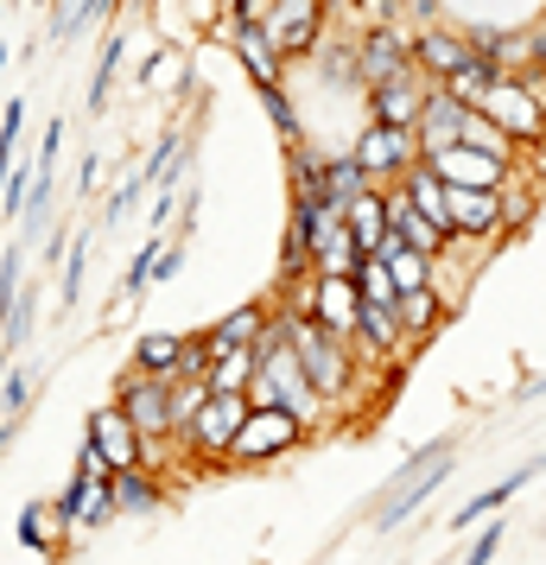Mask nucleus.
Returning a JSON list of instances; mask_svg holds the SVG:
<instances>
[{"label": "nucleus", "instance_id": "obj_10", "mask_svg": "<svg viewBox=\"0 0 546 565\" xmlns=\"http://www.w3.org/2000/svg\"><path fill=\"white\" fill-rule=\"evenodd\" d=\"M419 166L439 172L445 184H458V191H502V184L515 179L508 159L477 153V147H464V140H451V147H439V153H419Z\"/></svg>", "mask_w": 546, "mask_h": 565}, {"label": "nucleus", "instance_id": "obj_30", "mask_svg": "<svg viewBox=\"0 0 546 565\" xmlns=\"http://www.w3.org/2000/svg\"><path fill=\"white\" fill-rule=\"evenodd\" d=\"M179 350H184L179 331H147L140 343H133V369H147V375H172V369H179Z\"/></svg>", "mask_w": 546, "mask_h": 565}, {"label": "nucleus", "instance_id": "obj_24", "mask_svg": "<svg viewBox=\"0 0 546 565\" xmlns=\"http://www.w3.org/2000/svg\"><path fill=\"white\" fill-rule=\"evenodd\" d=\"M382 260H388V274H394V299L400 292H414V286H432L439 280V255H426V248H407V242H382Z\"/></svg>", "mask_w": 546, "mask_h": 565}, {"label": "nucleus", "instance_id": "obj_18", "mask_svg": "<svg viewBox=\"0 0 546 565\" xmlns=\"http://www.w3.org/2000/svg\"><path fill=\"white\" fill-rule=\"evenodd\" d=\"M343 223H350V242L363 255H382V242H388V184H368L363 198H350Z\"/></svg>", "mask_w": 546, "mask_h": 565}, {"label": "nucleus", "instance_id": "obj_39", "mask_svg": "<svg viewBox=\"0 0 546 565\" xmlns=\"http://www.w3.org/2000/svg\"><path fill=\"white\" fill-rule=\"evenodd\" d=\"M13 299H20V242H7V248H0V324H7Z\"/></svg>", "mask_w": 546, "mask_h": 565}, {"label": "nucleus", "instance_id": "obj_2", "mask_svg": "<svg viewBox=\"0 0 546 565\" xmlns=\"http://www.w3.org/2000/svg\"><path fill=\"white\" fill-rule=\"evenodd\" d=\"M248 401L255 407H287L299 426H312L318 419H331V401L318 394V382L306 375V362L292 356V343L280 337V324L267 318V331L255 337V382H248Z\"/></svg>", "mask_w": 546, "mask_h": 565}, {"label": "nucleus", "instance_id": "obj_40", "mask_svg": "<svg viewBox=\"0 0 546 565\" xmlns=\"http://www.w3.org/2000/svg\"><path fill=\"white\" fill-rule=\"evenodd\" d=\"M210 401V382H172V433Z\"/></svg>", "mask_w": 546, "mask_h": 565}, {"label": "nucleus", "instance_id": "obj_22", "mask_svg": "<svg viewBox=\"0 0 546 565\" xmlns=\"http://www.w3.org/2000/svg\"><path fill=\"white\" fill-rule=\"evenodd\" d=\"M64 540H71V521L57 514V502H26V509H20V546L57 559V553H64Z\"/></svg>", "mask_w": 546, "mask_h": 565}, {"label": "nucleus", "instance_id": "obj_42", "mask_svg": "<svg viewBox=\"0 0 546 565\" xmlns=\"http://www.w3.org/2000/svg\"><path fill=\"white\" fill-rule=\"evenodd\" d=\"M495 546H502V521H495V527H483V534H477V546H470V553H464V565H490V559H495Z\"/></svg>", "mask_w": 546, "mask_h": 565}, {"label": "nucleus", "instance_id": "obj_11", "mask_svg": "<svg viewBox=\"0 0 546 565\" xmlns=\"http://www.w3.org/2000/svg\"><path fill=\"white\" fill-rule=\"evenodd\" d=\"M115 407L133 419V433H140V438H165V433H172V375H147V369L121 375Z\"/></svg>", "mask_w": 546, "mask_h": 565}, {"label": "nucleus", "instance_id": "obj_9", "mask_svg": "<svg viewBox=\"0 0 546 565\" xmlns=\"http://www.w3.org/2000/svg\"><path fill=\"white\" fill-rule=\"evenodd\" d=\"M445 230L458 235V242H477V248L508 242L502 191H458V184H445Z\"/></svg>", "mask_w": 546, "mask_h": 565}, {"label": "nucleus", "instance_id": "obj_16", "mask_svg": "<svg viewBox=\"0 0 546 565\" xmlns=\"http://www.w3.org/2000/svg\"><path fill=\"white\" fill-rule=\"evenodd\" d=\"M394 311H400V331H407V343L419 350V343H432V337H439V324L451 318V299H445L439 280H432V286L400 292V299H394Z\"/></svg>", "mask_w": 546, "mask_h": 565}, {"label": "nucleus", "instance_id": "obj_36", "mask_svg": "<svg viewBox=\"0 0 546 565\" xmlns=\"http://www.w3.org/2000/svg\"><path fill=\"white\" fill-rule=\"evenodd\" d=\"M350 280H356V292H363V299H382V306H394V274H388V260H382V255H363Z\"/></svg>", "mask_w": 546, "mask_h": 565}, {"label": "nucleus", "instance_id": "obj_8", "mask_svg": "<svg viewBox=\"0 0 546 565\" xmlns=\"http://www.w3.org/2000/svg\"><path fill=\"white\" fill-rule=\"evenodd\" d=\"M350 159H356V166H363L375 184H394L407 166H419V134H414V128H394V121H375V115H368L363 134L350 140Z\"/></svg>", "mask_w": 546, "mask_h": 565}, {"label": "nucleus", "instance_id": "obj_29", "mask_svg": "<svg viewBox=\"0 0 546 565\" xmlns=\"http://www.w3.org/2000/svg\"><path fill=\"white\" fill-rule=\"evenodd\" d=\"M368 172L356 166L350 153H338V159H324V204H338V210H350V198H363L368 191Z\"/></svg>", "mask_w": 546, "mask_h": 565}, {"label": "nucleus", "instance_id": "obj_32", "mask_svg": "<svg viewBox=\"0 0 546 565\" xmlns=\"http://www.w3.org/2000/svg\"><path fill=\"white\" fill-rule=\"evenodd\" d=\"M32 394H39V369L32 362H7V375H0V413L7 419H26V407H32Z\"/></svg>", "mask_w": 546, "mask_h": 565}, {"label": "nucleus", "instance_id": "obj_6", "mask_svg": "<svg viewBox=\"0 0 546 565\" xmlns=\"http://www.w3.org/2000/svg\"><path fill=\"white\" fill-rule=\"evenodd\" d=\"M306 438H312V426H299L287 407H255V401H248V419H242V433H235V445H229V463L235 470H260V463L292 458Z\"/></svg>", "mask_w": 546, "mask_h": 565}, {"label": "nucleus", "instance_id": "obj_31", "mask_svg": "<svg viewBox=\"0 0 546 565\" xmlns=\"http://www.w3.org/2000/svg\"><path fill=\"white\" fill-rule=\"evenodd\" d=\"M458 140H464V147H477V153H495V159H508V166L521 159V147H515V140H508V134L495 128L490 115H477V108L464 115V134H458Z\"/></svg>", "mask_w": 546, "mask_h": 565}, {"label": "nucleus", "instance_id": "obj_28", "mask_svg": "<svg viewBox=\"0 0 546 565\" xmlns=\"http://www.w3.org/2000/svg\"><path fill=\"white\" fill-rule=\"evenodd\" d=\"M121 57H128V32L108 26V32H103V57H96V77H89V115H103V108H108V89H115Z\"/></svg>", "mask_w": 546, "mask_h": 565}, {"label": "nucleus", "instance_id": "obj_17", "mask_svg": "<svg viewBox=\"0 0 546 565\" xmlns=\"http://www.w3.org/2000/svg\"><path fill=\"white\" fill-rule=\"evenodd\" d=\"M229 45H235V57H242V71L255 77V89L287 83V57H280V45L267 39V26H229Z\"/></svg>", "mask_w": 546, "mask_h": 565}, {"label": "nucleus", "instance_id": "obj_33", "mask_svg": "<svg viewBox=\"0 0 546 565\" xmlns=\"http://www.w3.org/2000/svg\"><path fill=\"white\" fill-rule=\"evenodd\" d=\"M108 13H115V0H64L57 20H52V39H77V32H89Z\"/></svg>", "mask_w": 546, "mask_h": 565}, {"label": "nucleus", "instance_id": "obj_35", "mask_svg": "<svg viewBox=\"0 0 546 565\" xmlns=\"http://www.w3.org/2000/svg\"><path fill=\"white\" fill-rule=\"evenodd\" d=\"M83 267H89V230L71 242V255H64V267H57V299H64V306L83 299Z\"/></svg>", "mask_w": 546, "mask_h": 565}, {"label": "nucleus", "instance_id": "obj_3", "mask_svg": "<svg viewBox=\"0 0 546 565\" xmlns=\"http://www.w3.org/2000/svg\"><path fill=\"white\" fill-rule=\"evenodd\" d=\"M458 470V438L451 433H439L432 445H419L414 458L394 470L388 483H382V495L368 502V521H375V534H394V527H407L432 495L445 489V477Z\"/></svg>", "mask_w": 546, "mask_h": 565}, {"label": "nucleus", "instance_id": "obj_27", "mask_svg": "<svg viewBox=\"0 0 546 565\" xmlns=\"http://www.w3.org/2000/svg\"><path fill=\"white\" fill-rule=\"evenodd\" d=\"M204 382H210V394H248V382H255V343H242V350H216Z\"/></svg>", "mask_w": 546, "mask_h": 565}, {"label": "nucleus", "instance_id": "obj_41", "mask_svg": "<svg viewBox=\"0 0 546 565\" xmlns=\"http://www.w3.org/2000/svg\"><path fill=\"white\" fill-rule=\"evenodd\" d=\"M274 0H229V26H267Z\"/></svg>", "mask_w": 546, "mask_h": 565}, {"label": "nucleus", "instance_id": "obj_1", "mask_svg": "<svg viewBox=\"0 0 546 565\" xmlns=\"http://www.w3.org/2000/svg\"><path fill=\"white\" fill-rule=\"evenodd\" d=\"M274 324H280V337L292 343V356L306 362V375L318 382V394L331 401V413L350 407V394L368 382V375H363L368 362L356 356V343L338 337V331H324L312 311H299V306H280V311H274Z\"/></svg>", "mask_w": 546, "mask_h": 565}, {"label": "nucleus", "instance_id": "obj_46", "mask_svg": "<svg viewBox=\"0 0 546 565\" xmlns=\"http://www.w3.org/2000/svg\"><path fill=\"white\" fill-rule=\"evenodd\" d=\"M540 147H546V140H540Z\"/></svg>", "mask_w": 546, "mask_h": 565}, {"label": "nucleus", "instance_id": "obj_19", "mask_svg": "<svg viewBox=\"0 0 546 565\" xmlns=\"http://www.w3.org/2000/svg\"><path fill=\"white\" fill-rule=\"evenodd\" d=\"M464 57H470V39H464V32L439 26V20L414 32V64L426 71V77H451V71L464 64Z\"/></svg>", "mask_w": 546, "mask_h": 565}, {"label": "nucleus", "instance_id": "obj_23", "mask_svg": "<svg viewBox=\"0 0 546 565\" xmlns=\"http://www.w3.org/2000/svg\"><path fill=\"white\" fill-rule=\"evenodd\" d=\"M165 502V477L147 470V463H128L115 470V514H153Z\"/></svg>", "mask_w": 546, "mask_h": 565}, {"label": "nucleus", "instance_id": "obj_13", "mask_svg": "<svg viewBox=\"0 0 546 565\" xmlns=\"http://www.w3.org/2000/svg\"><path fill=\"white\" fill-rule=\"evenodd\" d=\"M407 71H414V39H407L400 26L382 20L375 32L356 39V77H363V96L382 89V83H394V77H407Z\"/></svg>", "mask_w": 546, "mask_h": 565}, {"label": "nucleus", "instance_id": "obj_4", "mask_svg": "<svg viewBox=\"0 0 546 565\" xmlns=\"http://www.w3.org/2000/svg\"><path fill=\"white\" fill-rule=\"evenodd\" d=\"M248 419V394H210L204 407L179 426V451L197 470H229V445Z\"/></svg>", "mask_w": 546, "mask_h": 565}, {"label": "nucleus", "instance_id": "obj_14", "mask_svg": "<svg viewBox=\"0 0 546 565\" xmlns=\"http://www.w3.org/2000/svg\"><path fill=\"white\" fill-rule=\"evenodd\" d=\"M432 89H439V77H426V71L414 64L407 77H394V83H382V89H368V115H375V121H394V128H414Z\"/></svg>", "mask_w": 546, "mask_h": 565}, {"label": "nucleus", "instance_id": "obj_21", "mask_svg": "<svg viewBox=\"0 0 546 565\" xmlns=\"http://www.w3.org/2000/svg\"><path fill=\"white\" fill-rule=\"evenodd\" d=\"M540 470H546V451H540V458H527V463H521V470H508V477H502V483H495V489H477V495H470L464 509L451 514V527H470V521H483V514H495V509H502V502H515V495H521V489H527V483H534Z\"/></svg>", "mask_w": 546, "mask_h": 565}, {"label": "nucleus", "instance_id": "obj_7", "mask_svg": "<svg viewBox=\"0 0 546 565\" xmlns=\"http://www.w3.org/2000/svg\"><path fill=\"white\" fill-rule=\"evenodd\" d=\"M477 115H490L521 153L546 140V96H540V83H534V77H495L490 96L477 103Z\"/></svg>", "mask_w": 546, "mask_h": 565}, {"label": "nucleus", "instance_id": "obj_37", "mask_svg": "<svg viewBox=\"0 0 546 565\" xmlns=\"http://www.w3.org/2000/svg\"><path fill=\"white\" fill-rule=\"evenodd\" d=\"M260 103H267V115H274V128H280V140H306V134H299V108H292V96H287V83H267V89H260Z\"/></svg>", "mask_w": 546, "mask_h": 565}, {"label": "nucleus", "instance_id": "obj_43", "mask_svg": "<svg viewBox=\"0 0 546 565\" xmlns=\"http://www.w3.org/2000/svg\"><path fill=\"white\" fill-rule=\"evenodd\" d=\"M400 7H407V20H419V26L439 20V0H400ZM400 7H394V13H400Z\"/></svg>", "mask_w": 546, "mask_h": 565}, {"label": "nucleus", "instance_id": "obj_45", "mask_svg": "<svg viewBox=\"0 0 546 565\" xmlns=\"http://www.w3.org/2000/svg\"><path fill=\"white\" fill-rule=\"evenodd\" d=\"M7 362H13V350H7V337H0V375H7Z\"/></svg>", "mask_w": 546, "mask_h": 565}, {"label": "nucleus", "instance_id": "obj_26", "mask_svg": "<svg viewBox=\"0 0 546 565\" xmlns=\"http://www.w3.org/2000/svg\"><path fill=\"white\" fill-rule=\"evenodd\" d=\"M260 331H267V306H260V299H255V306H235L223 324H210V331H204L210 337V356H216V350H242V343H255Z\"/></svg>", "mask_w": 546, "mask_h": 565}, {"label": "nucleus", "instance_id": "obj_38", "mask_svg": "<svg viewBox=\"0 0 546 565\" xmlns=\"http://www.w3.org/2000/svg\"><path fill=\"white\" fill-rule=\"evenodd\" d=\"M210 375V337H184L179 350V369H172V382H204Z\"/></svg>", "mask_w": 546, "mask_h": 565}, {"label": "nucleus", "instance_id": "obj_5", "mask_svg": "<svg viewBox=\"0 0 546 565\" xmlns=\"http://www.w3.org/2000/svg\"><path fill=\"white\" fill-rule=\"evenodd\" d=\"M57 514L71 521V527H83V534H96V527H108L115 521V470L103 463V451L83 438V451H77V470H71V483L52 495Z\"/></svg>", "mask_w": 546, "mask_h": 565}, {"label": "nucleus", "instance_id": "obj_25", "mask_svg": "<svg viewBox=\"0 0 546 565\" xmlns=\"http://www.w3.org/2000/svg\"><path fill=\"white\" fill-rule=\"evenodd\" d=\"M495 77H502V71H495L490 57H483V52H470L464 64L451 71V77H439V89H445V96H458L464 108H477L483 96H490V83H495Z\"/></svg>", "mask_w": 546, "mask_h": 565}, {"label": "nucleus", "instance_id": "obj_15", "mask_svg": "<svg viewBox=\"0 0 546 565\" xmlns=\"http://www.w3.org/2000/svg\"><path fill=\"white\" fill-rule=\"evenodd\" d=\"M83 438H89V445L103 451L108 470H128V463H140V433H133V419H128L121 407H115V401L89 413V433H83Z\"/></svg>", "mask_w": 546, "mask_h": 565}, {"label": "nucleus", "instance_id": "obj_12", "mask_svg": "<svg viewBox=\"0 0 546 565\" xmlns=\"http://www.w3.org/2000/svg\"><path fill=\"white\" fill-rule=\"evenodd\" d=\"M324 20H331V0H274L267 39L280 45V57H312L324 45Z\"/></svg>", "mask_w": 546, "mask_h": 565}, {"label": "nucleus", "instance_id": "obj_44", "mask_svg": "<svg viewBox=\"0 0 546 565\" xmlns=\"http://www.w3.org/2000/svg\"><path fill=\"white\" fill-rule=\"evenodd\" d=\"M521 401H546V375H540V382H527V387H521Z\"/></svg>", "mask_w": 546, "mask_h": 565}, {"label": "nucleus", "instance_id": "obj_34", "mask_svg": "<svg viewBox=\"0 0 546 565\" xmlns=\"http://www.w3.org/2000/svg\"><path fill=\"white\" fill-rule=\"evenodd\" d=\"M20 121H26V96L0 108V198H7V172H13V153H20Z\"/></svg>", "mask_w": 546, "mask_h": 565}, {"label": "nucleus", "instance_id": "obj_20", "mask_svg": "<svg viewBox=\"0 0 546 565\" xmlns=\"http://www.w3.org/2000/svg\"><path fill=\"white\" fill-rule=\"evenodd\" d=\"M464 115H470V108L458 103V96H445V89H432V96H426V108H419V121H414V134H419V153H439V147H451V140L464 134Z\"/></svg>", "mask_w": 546, "mask_h": 565}]
</instances>
